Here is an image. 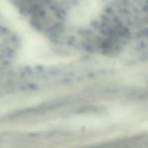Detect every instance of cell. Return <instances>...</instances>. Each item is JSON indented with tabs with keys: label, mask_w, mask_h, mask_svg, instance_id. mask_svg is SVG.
Here are the masks:
<instances>
[{
	"label": "cell",
	"mask_w": 148,
	"mask_h": 148,
	"mask_svg": "<svg viewBox=\"0 0 148 148\" xmlns=\"http://www.w3.org/2000/svg\"><path fill=\"white\" fill-rule=\"evenodd\" d=\"M147 127H148V126H147Z\"/></svg>",
	"instance_id": "cell-1"
}]
</instances>
